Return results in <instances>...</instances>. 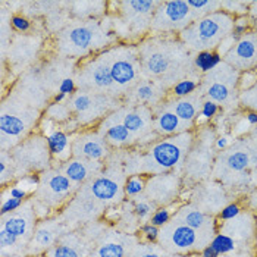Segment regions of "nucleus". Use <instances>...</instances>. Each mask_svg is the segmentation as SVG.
Here are the masks:
<instances>
[{
  "mask_svg": "<svg viewBox=\"0 0 257 257\" xmlns=\"http://www.w3.org/2000/svg\"><path fill=\"white\" fill-rule=\"evenodd\" d=\"M103 169H104V163L101 162H90L78 158H72L62 165V172L68 177L77 190L81 185L87 184L90 179L101 174Z\"/></svg>",
  "mask_w": 257,
  "mask_h": 257,
  "instance_id": "obj_28",
  "label": "nucleus"
},
{
  "mask_svg": "<svg viewBox=\"0 0 257 257\" xmlns=\"http://www.w3.org/2000/svg\"><path fill=\"white\" fill-rule=\"evenodd\" d=\"M113 34L99 21H81L65 27L58 36L56 44L63 56L87 59L100 49H109Z\"/></svg>",
  "mask_w": 257,
  "mask_h": 257,
  "instance_id": "obj_3",
  "label": "nucleus"
},
{
  "mask_svg": "<svg viewBox=\"0 0 257 257\" xmlns=\"http://www.w3.org/2000/svg\"><path fill=\"white\" fill-rule=\"evenodd\" d=\"M66 228L63 223L58 219L46 218L37 222L34 235L31 238L28 248H27V256L31 254H46L53 245L58 244L60 238L65 232Z\"/></svg>",
  "mask_w": 257,
  "mask_h": 257,
  "instance_id": "obj_22",
  "label": "nucleus"
},
{
  "mask_svg": "<svg viewBox=\"0 0 257 257\" xmlns=\"http://www.w3.org/2000/svg\"><path fill=\"white\" fill-rule=\"evenodd\" d=\"M68 104L71 112L75 113L78 125H93L100 119L106 118V115L115 107L116 99L106 94L78 90L74 96H71Z\"/></svg>",
  "mask_w": 257,
  "mask_h": 257,
  "instance_id": "obj_14",
  "label": "nucleus"
},
{
  "mask_svg": "<svg viewBox=\"0 0 257 257\" xmlns=\"http://www.w3.org/2000/svg\"><path fill=\"white\" fill-rule=\"evenodd\" d=\"M165 88L152 79H140L139 82L128 91L126 97L130 104H143L149 107H156L165 97Z\"/></svg>",
  "mask_w": 257,
  "mask_h": 257,
  "instance_id": "obj_29",
  "label": "nucleus"
},
{
  "mask_svg": "<svg viewBox=\"0 0 257 257\" xmlns=\"http://www.w3.org/2000/svg\"><path fill=\"white\" fill-rule=\"evenodd\" d=\"M253 21L248 15H241V17H235L234 18V31L232 36L235 39H241L242 36L248 34L250 31H253Z\"/></svg>",
  "mask_w": 257,
  "mask_h": 257,
  "instance_id": "obj_46",
  "label": "nucleus"
},
{
  "mask_svg": "<svg viewBox=\"0 0 257 257\" xmlns=\"http://www.w3.org/2000/svg\"><path fill=\"white\" fill-rule=\"evenodd\" d=\"M77 72L79 90L106 94L116 99V87L112 78L110 63L106 50L97 56H90L81 62Z\"/></svg>",
  "mask_w": 257,
  "mask_h": 257,
  "instance_id": "obj_11",
  "label": "nucleus"
},
{
  "mask_svg": "<svg viewBox=\"0 0 257 257\" xmlns=\"http://www.w3.org/2000/svg\"><path fill=\"white\" fill-rule=\"evenodd\" d=\"M223 62V58L220 56L218 50H203L198 52L194 56V68L200 71L201 74H209L212 72L215 68H218L219 65Z\"/></svg>",
  "mask_w": 257,
  "mask_h": 257,
  "instance_id": "obj_35",
  "label": "nucleus"
},
{
  "mask_svg": "<svg viewBox=\"0 0 257 257\" xmlns=\"http://www.w3.org/2000/svg\"><path fill=\"white\" fill-rule=\"evenodd\" d=\"M241 206H239V203L237 201H234V203H228L220 212H219L218 219L220 222H228V220H232V219H235L237 216L241 215Z\"/></svg>",
  "mask_w": 257,
  "mask_h": 257,
  "instance_id": "obj_50",
  "label": "nucleus"
},
{
  "mask_svg": "<svg viewBox=\"0 0 257 257\" xmlns=\"http://www.w3.org/2000/svg\"><path fill=\"white\" fill-rule=\"evenodd\" d=\"M72 8V14L78 18H97L106 14L107 3L106 2H72L68 3Z\"/></svg>",
  "mask_w": 257,
  "mask_h": 257,
  "instance_id": "obj_34",
  "label": "nucleus"
},
{
  "mask_svg": "<svg viewBox=\"0 0 257 257\" xmlns=\"http://www.w3.org/2000/svg\"><path fill=\"white\" fill-rule=\"evenodd\" d=\"M72 153L74 158L103 162L110 156V146L99 130H85L78 133L72 140Z\"/></svg>",
  "mask_w": 257,
  "mask_h": 257,
  "instance_id": "obj_19",
  "label": "nucleus"
},
{
  "mask_svg": "<svg viewBox=\"0 0 257 257\" xmlns=\"http://www.w3.org/2000/svg\"><path fill=\"white\" fill-rule=\"evenodd\" d=\"M181 177L179 174H162V175H152L147 178V185L144 196L153 201L156 206H168L172 204L181 191Z\"/></svg>",
  "mask_w": 257,
  "mask_h": 257,
  "instance_id": "obj_20",
  "label": "nucleus"
},
{
  "mask_svg": "<svg viewBox=\"0 0 257 257\" xmlns=\"http://www.w3.org/2000/svg\"><path fill=\"white\" fill-rule=\"evenodd\" d=\"M239 75L241 72H238L237 69H234L228 63L222 62L218 68L206 74L204 96L207 97V100L215 101L218 104L231 103V100L234 99V90L238 91Z\"/></svg>",
  "mask_w": 257,
  "mask_h": 257,
  "instance_id": "obj_16",
  "label": "nucleus"
},
{
  "mask_svg": "<svg viewBox=\"0 0 257 257\" xmlns=\"http://www.w3.org/2000/svg\"><path fill=\"white\" fill-rule=\"evenodd\" d=\"M94 245L85 235L66 232L47 253V257H90Z\"/></svg>",
  "mask_w": 257,
  "mask_h": 257,
  "instance_id": "obj_25",
  "label": "nucleus"
},
{
  "mask_svg": "<svg viewBox=\"0 0 257 257\" xmlns=\"http://www.w3.org/2000/svg\"><path fill=\"white\" fill-rule=\"evenodd\" d=\"M66 97H68V96H66V94H63V93H56V94L52 97V101H50V103H55V104H58V103H63Z\"/></svg>",
  "mask_w": 257,
  "mask_h": 257,
  "instance_id": "obj_59",
  "label": "nucleus"
},
{
  "mask_svg": "<svg viewBox=\"0 0 257 257\" xmlns=\"http://www.w3.org/2000/svg\"><path fill=\"white\" fill-rule=\"evenodd\" d=\"M174 218L201 234L212 235V237H215L218 234L216 232V225H218L216 219L204 213L194 204H185V206L178 207Z\"/></svg>",
  "mask_w": 257,
  "mask_h": 257,
  "instance_id": "obj_27",
  "label": "nucleus"
},
{
  "mask_svg": "<svg viewBox=\"0 0 257 257\" xmlns=\"http://www.w3.org/2000/svg\"><path fill=\"white\" fill-rule=\"evenodd\" d=\"M238 101H239V104L242 107L257 112V82L251 88H248L245 91H241L238 94Z\"/></svg>",
  "mask_w": 257,
  "mask_h": 257,
  "instance_id": "obj_47",
  "label": "nucleus"
},
{
  "mask_svg": "<svg viewBox=\"0 0 257 257\" xmlns=\"http://www.w3.org/2000/svg\"><path fill=\"white\" fill-rule=\"evenodd\" d=\"M44 139L50 156L56 159L59 163H65L72 159V139L68 133H65L63 130H50L46 133Z\"/></svg>",
  "mask_w": 257,
  "mask_h": 257,
  "instance_id": "obj_30",
  "label": "nucleus"
},
{
  "mask_svg": "<svg viewBox=\"0 0 257 257\" xmlns=\"http://www.w3.org/2000/svg\"><path fill=\"white\" fill-rule=\"evenodd\" d=\"M112 78L116 87V94L128 93L141 77L139 46L134 44H118L106 49Z\"/></svg>",
  "mask_w": 257,
  "mask_h": 257,
  "instance_id": "obj_8",
  "label": "nucleus"
},
{
  "mask_svg": "<svg viewBox=\"0 0 257 257\" xmlns=\"http://www.w3.org/2000/svg\"><path fill=\"white\" fill-rule=\"evenodd\" d=\"M128 257H165V250L162 247H155L153 244H136L130 251Z\"/></svg>",
  "mask_w": 257,
  "mask_h": 257,
  "instance_id": "obj_43",
  "label": "nucleus"
},
{
  "mask_svg": "<svg viewBox=\"0 0 257 257\" xmlns=\"http://www.w3.org/2000/svg\"><path fill=\"white\" fill-rule=\"evenodd\" d=\"M11 155L17 169V179L46 169L52 159L46 139L39 134L24 140Z\"/></svg>",
  "mask_w": 257,
  "mask_h": 257,
  "instance_id": "obj_13",
  "label": "nucleus"
},
{
  "mask_svg": "<svg viewBox=\"0 0 257 257\" xmlns=\"http://www.w3.org/2000/svg\"><path fill=\"white\" fill-rule=\"evenodd\" d=\"M198 188L201 190V198L194 201L196 203L194 206H197L198 209L203 210L204 213H207V215L216 213L226 206L225 204L226 197L223 194L222 185H219L216 182H212L207 185H200Z\"/></svg>",
  "mask_w": 257,
  "mask_h": 257,
  "instance_id": "obj_32",
  "label": "nucleus"
},
{
  "mask_svg": "<svg viewBox=\"0 0 257 257\" xmlns=\"http://www.w3.org/2000/svg\"><path fill=\"white\" fill-rule=\"evenodd\" d=\"M231 143H232V137L228 136V134H225V136H220V137L216 139L215 147H216V150H219V152H223V150H226L231 146Z\"/></svg>",
  "mask_w": 257,
  "mask_h": 257,
  "instance_id": "obj_56",
  "label": "nucleus"
},
{
  "mask_svg": "<svg viewBox=\"0 0 257 257\" xmlns=\"http://www.w3.org/2000/svg\"><path fill=\"white\" fill-rule=\"evenodd\" d=\"M194 15L187 0L160 2L152 21L150 33L153 36H169L182 33L194 22Z\"/></svg>",
  "mask_w": 257,
  "mask_h": 257,
  "instance_id": "obj_12",
  "label": "nucleus"
},
{
  "mask_svg": "<svg viewBox=\"0 0 257 257\" xmlns=\"http://www.w3.org/2000/svg\"><path fill=\"white\" fill-rule=\"evenodd\" d=\"M99 131L104 136V139L109 143L110 147L128 149L131 146H137L136 139L131 134V131L122 123H113V122L101 120V123L99 125Z\"/></svg>",
  "mask_w": 257,
  "mask_h": 257,
  "instance_id": "obj_33",
  "label": "nucleus"
},
{
  "mask_svg": "<svg viewBox=\"0 0 257 257\" xmlns=\"http://www.w3.org/2000/svg\"><path fill=\"white\" fill-rule=\"evenodd\" d=\"M14 257H22V256H14Z\"/></svg>",
  "mask_w": 257,
  "mask_h": 257,
  "instance_id": "obj_63",
  "label": "nucleus"
},
{
  "mask_svg": "<svg viewBox=\"0 0 257 257\" xmlns=\"http://www.w3.org/2000/svg\"><path fill=\"white\" fill-rule=\"evenodd\" d=\"M187 2L196 21L209 14L222 11V2H218V0H187Z\"/></svg>",
  "mask_w": 257,
  "mask_h": 257,
  "instance_id": "obj_36",
  "label": "nucleus"
},
{
  "mask_svg": "<svg viewBox=\"0 0 257 257\" xmlns=\"http://www.w3.org/2000/svg\"><path fill=\"white\" fill-rule=\"evenodd\" d=\"M219 110H220V107H219L218 103L210 101V100H204V101H203V104H201L200 116H197V119L203 118V119H206V120H212V119L218 115ZM196 122H197V120H196Z\"/></svg>",
  "mask_w": 257,
  "mask_h": 257,
  "instance_id": "obj_52",
  "label": "nucleus"
},
{
  "mask_svg": "<svg viewBox=\"0 0 257 257\" xmlns=\"http://www.w3.org/2000/svg\"><path fill=\"white\" fill-rule=\"evenodd\" d=\"M197 88V79L182 78L172 85V88H171V96H172V99H185V97L194 94Z\"/></svg>",
  "mask_w": 257,
  "mask_h": 257,
  "instance_id": "obj_41",
  "label": "nucleus"
},
{
  "mask_svg": "<svg viewBox=\"0 0 257 257\" xmlns=\"http://www.w3.org/2000/svg\"><path fill=\"white\" fill-rule=\"evenodd\" d=\"M171 257H198V256H194V254H185V256H179V254H175V256H171Z\"/></svg>",
  "mask_w": 257,
  "mask_h": 257,
  "instance_id": "obj_61",
  "label": "nucleus"
},
{
  "mask_svg": "<svg viewBox=\"0 0 257 257\" xmlns=\"http://www.w3.org/2000/svg\"><path fill=\"white\" fill-rule=\"evenodd\" d=\"M219 256H226L231 254L237 250V241L232 237L223 234V232H218L215 237L212 238L210 244H209Z\"/></svg>",
  "mask_w": 257,
  "mask_h": 257,
  "instance_id": "obj_40",
  "label": "nucleus"
},
{
  "mask_svg": "<svg viewBox=\"0 0 257 257\" xmlns=\"http://www.w3.org/2000/svg\"><path fill=\"white\" fill-rule=\"evenodd\" d=\"M77 88H78V85H77V81L74 78L66 77V78L60 79L59 93H63L69 97V96H74L77 93Z\"/></svg>",
  "mask_w": 257,
  "mask_h": 257,
  "instance_id": "obj_55",
  "label": "nucleus"
},
{
  "mask_svg": "<svg viewBox=\"0 0 257 257\" xmlns=\"http://www.w3.org/2000/svg\"><path fill=\"white\" fill-rule=\"evenodd\" d=\"M36 226H37V215L31 198L27 200L17 212L2 216V223H0V229H5L11 235L18 238V241L25 248H28V244L34 235Z\"/></svg>",
  "mask_w": 257,
  "mask_h": 257,
  "instance_id": "obj_18",
  "label": "nucleus"
},
{
  "mask_svg": "<svg viewBox=\"0 0 257 257\" xmlns=\"http://www.w3.org/2000/svg\"><path fill=\"white\" fill-rule=\"evenodd\" d=\"M212 235H206L194 231L193 228L184 225L175 218L160 228L159 235V245L172 254H194L197 251H201L204 247H207L212 241Z\"/></svg>",
  "mask_w": 257,
  "mask_h": 257,
  "instance_id": "obj_9",
  "label": "nucleus"
},
{
  "mask_svg": "<svg viewBox=\"0 0 257 257\" xmlns=\"http://www.w3.org/2000/svg\"><path fill=\"white\" fill-rule=\"evenodd\" d=\"M11 27L17 31V33H28L33 27L31 21L28 20L27 17L24 15H20V14H14L11 17Z\"/></svg>",
  "mask_w": 257,
  "mask_h": 257,
  "instance_id": "obj_51",
  "label": "nucleus"
},
{
  "mask_svg": "<svg viewBox=\"0 0 257 257\" xmlns=\"http://www.w3.org/2000/svg\"><path fill=\"white\" fill-rule=\"evenodd\" d=\"M146 175H130L123 182V193L128 198H137L144 194L147 185Z\"/></svg>",
  "mask_w": 257,
  "mask_h": 257,
  "instance_id": "obj_39",
  "label": "nucleus"
},
{
  "mask_svg": "<svg viewBox=\"0 0 257 257\" xmlns=\"http://www.w3.org/2000/svg\"><path fill=\"white\" fill-rule=\"evenodd\" d=\"M160 2L156 0H125L119 2L116 17L119 25L113 30L116 37L128 34V37L143 41L150 33L152 21ZM128 40V39H126Z\"/></svg>",
  "mask_w": 257,
  "mask_h": 257,
  "instance_id": "obj_5",
  "label": "nucleus"
},
{
  "mask_svg": "<svg viewBox=\"0 0 257 257\" xmlns=\"http://www.w3.org/2000/svg\"><path fill=\"white\" fill-rule=\"evenodd\" d=\"M250 139L253 140V141L257 144V126L253 130V131H251V133H250Z\"/></svg>",
  "mask_w": 257,
  "mask_h": 257,
  "instance_id": "obj_60",
  "label": "nucleus"
},
{
  "mask_svg": "<svg viewBox=\"0 0 257 257\" xmlns=\"http://www.w3.org/2000/svg\"><path fill=\"white\" fill-rule=\"evenodd\" d=\"M166 107H169L174 113H177L182 122L191 125L194 128L198 113L201 110V97L200 96H188L185 99H171L168 101H162Z\"/></svg>",
  "mask_w": 257,
  "mask_h": 257,
  "instance_id": "obj_31",
  "label": "nucleus"
},
{
  "mask_svg": "<svg viewBox=\"0 0 257 257\" xmlns=\"http://www.w3.org/2000/svg\"><path fill=\"white\" fill-rule=\"evenodd\" d=\"M200 257H219V254L210 247V245H207V247H204V248L200 251Z\"/></svg>",
  "mask_w": 257,
  "mask_h": 257,
  "instance_id": "obj_58",
  "label": "nucleus"
},
{
  "mask_svg": "<svg viewBox=\"0 0 257 257\" xmlns=\"http://www.w3.org/2000/svg\"><path fill=\"white\" fill-rule=\"evenodd\" d=\"M141 75L152 79L163 87V81H174L179 74L174 69L185 68L188 60V50L179 41L169 40L168 37L153 36L152 39H144L139 43ZM182 72V71H179Z\"/></svg>",
  "mask_w": 257,
  "mask_h": 257,
  "instance_id": "obj_2",
  "label": "nucleus"
},
{
  "mask_svg": "<svg viewBox=\"0 0 257 257\" xmlns=\"http://www.w3.org/2000/svg\"><path fill=\"white\" fill-rule=\"evenodd\" d=\"M153 119L155 113L152 107L143 104H125L107 115L103 120L125 125L134 136L137 146L143 149L153 143V139H159L158 134L153 131Z\"/></svg>",
  "mask_w": 257,
  "mask_h": 257,
  "instance_id": "obj_10",
  "label": "nucleus"
},
{
  "mask_svg": "<svg viewBox=\"0 0 257 257\" xmlns=\"http://www.w3.org/2000/svg\"><path fill=\"white\" fill-rule=\"evenodd\" d=\"M244 119L247 120V123L250 126H257V112L256 110H250L247 109L245 113H244Z\"/></svg>",
  "mask_w": 257,
  "mask_h": 257,
  "instance_id": "obj_57",
  "label": "nucleus"
},
{
  "mask_svg": "<svg viewBox=\"0 0 257 257\" xmlns=\"http://www.w3.org/2000/svg\"><path fill=\"white\" fill-rule=\"evenodd\" d=\"M47 118L52 119V120H58V122H65L68 119H71V107L69 104H62V103H49V107H47Z\"/></svg>",
  "mask_w": 257,
  "mask_h": 257,
  "instance_id": "obj_45",
  "label": "nucleus"
},
{
  "mask_svg": "<svg viewBox=\"0 0 257 257\" xmlns=\"http://www.w3.org/2000/svg\"><path fill=\"white\" fill-rule=\"evenodd\" d=\"M213 146H212V140L210 136L207 134V137L198 140L196 149L191 147L187 160H185V172L190 174V177L196 179H203L209 175V172L212 171V158H210V152H212Z\"/></svg>",
  "mask_w": 257,
  "mask_h": 257,
  "instance_id": "obj_23",
  "label": "nucleus"
},
{
  "mask_svg": "<svg viewBox=\"0 0 257 257\" xmlns=\"http://www.w3.org/2000/svg\"><path fill=\"white\" fill-rule=\"evenodd\" d=\"M223 62L238 72L253 71L257 63V31L253 30L235 41L232 49L223 56Z\"/></svg>",
  "mask_w": 257,
  "mask_h": 257,
  "instance_id": "obj_21",
  "label": "nucleus"
},
{
  "mask_svg": "<svg viewBox=\"0 0 257 257\" xmlns=\"http://www.w3.org/2000/svg\"><path fill=\"white\" fill-rule=\"evenodd\" d=\"M37 119L39 112L34 107H30V104L22 101H12V104H8L3 100L0 113L2 150L8 152V149L21 144V140H25Z\"/></svg>",
  "mask_w": 257,
  "mask_h": 257,
  "instance_id": "obj_6",
  "label": "nucleus"
},
{
  "mask_svg": "<svg viewBox=\"0 0 257 257\" xmlns=\"http://www.w3.org/2000/svg\"><path fill=\"white\" fill-rule=\"evenodd\" d=\"M2 196H9V197H15V198H20L22 201H27V200H30V194L25 191V190H22L20 188L18 185H9V187H5V188H2Z\"/></svg>",
  "mask_w": 257,
  "mask_h": 257,
  "instance_id": "obj_54",
  "label": "nucleus"
},
{
  "mask_svg": "<svg viewBox=\"0 0 257 257\" xmlns=\"http://www.w3.org/2000/svg\"><path fill=\"white\" fill-rule=\"evenodd\" d=\"M174 213H177V210H174V203L168 204V206H159L150 218V223L158 228H163L165 225H168L172 220Z\"/></svg>",
  "mask_w": 257,
  "mask_h": 257,
  "instance_id": "obj_42",
  "label": "nucleus"
},
{
  "mask_svg": "<svg viewBox=\"0 0 257 257\" xmlns=\"http://www.w3.org/2000/svg\"><path fill=\"white\" fill-rule=\"evenodd\" d=\"M139 234L147 244H156L159 241V235H160V228L147 222V223L140 225Z\"/></svg>",
  "mask_w": 257,
  "mask_h": 257,
  "instance_id": "obj_48",
  "label": "nucleus"
},
{
  "mask_svg": "<svg viewBox=\"0 0 257 257\" xmlns=\"http://www.w3.org/2000/svg\"><path fill=\"white\" fill-rule=\"evenodd\" d=\"M155 119H153V131L158 134L159 139H165V137H172V136H178L181 133H187V131H193V126L182 122L177 116V113H174L169 107H166L163 103H160L153 109Z\"/></svg>",
  "mask_w": 257,
  "mask_h": 257,
  "instance_id": "obj_26",
  "label": "nucleus"
},
{
  "mask_svg": "<svg viewBox=\"0 0 257 257\" xmlns=\"http://www.w3.org/2000/svg\"><path fill=\"white\" fill-rule=\"evenodd\" d=\"M122 175H123V171H119L116 174L115 169H112V171L103 169L101 174L90 179L87 184H84L82 190L87 194H90L94 200L101 203L104 207L118 204L125 196L123 185L120 184Z\"/></svg>",
  "mask_w": 257,
  "mask_h": 257,
  "instance_id": "obj_17",
  "label": "nucleus"
},
{
  "mask_svg": "<svg viewBox=\"0 0 257 257\" xmlns=\"http://www.w3.org/2000/svg\"><path fill=\"white\" fill-rule=\"evenodd\" d=\"M27 257H47L46 254H31V256H27Z\"/></svg>",
  "mask_w": 257,
  "mask_h": 257,
  "instance_id": "obj_62",
  "label": "nucleus"
},
{
  "mask_svg": "<svg viewBox=\"0 0 257 257\" xmlns=\"http://www.w3.org/2000/svg\"><path fill=\"white\" fill-rule=\"evenodd\" d=\"M251 2H241V0H229V2H222V11L235 17L241 15H248Z\"/></svg>",
  "mask_w": 257,
  "mask_h": 257,
  "instance_id": "obj_44",
  "label": "nucleus"
},
{
  "mask_svg": "<svg viewBox=\"0 0 257 257\" xmlns=\"http://www.w3.org/2000/svg\"><path fill=\"white\" fill-rule=\"evenodd\" d=\"M194 133L187 131L178 136L155 140L143 147L144 152H130L122 162L128 175H162L179 171L185 166L187 156L194 144Z\"/></svg>",
  "mask_w": 257,
  "mask_h": 257,
  "instance_id": "obj_1",
  "label": "nucleus"
},
{
  "mask_svg": "<svg viewBox=\"0 0 257 257\" xmlns=\"http://www.w3.org/2000/svg\"><path fill=\"white\" fill-rule=\"evenodd\" d=\"M15 178H17V169H15L12 155L8 153L6 150H2V158H0V185H2V188H5Z\"/></svg>",
  "mask_w": 257,
  "mask_h": 257,
  "instance_id": "obj_38",
  "label": "nucleus"
},
{
  "mask_svg": "<svg viewBox=\"0 0 257 257\" xmlns=\"http://www.w3.org/2000/svg\"><path fill=\"white\" fill-rule=\"evenodd\" d=\"M234 31V17L218 11L194 21L178 36L179 41L190 50H216L220 43Z\"/></svg>",
  "mask_w": 257,
  "mask_h": 257,
  "instance_id": "obj_4",
  "label": "nucleus"
},
{
  "mask_svg": "<svg viewBox=\"0 0 257 257\" xmlns=\"http://www.w3.org/2000/svg\"><path fill=\"white\" fill-rule=\"evenodd\" d=\"M257 168V144L250 139H241L223 150L215 165V177L223 182L235 177L237 181L245 179L247 172Z\"/></svg>",
  "mask_w": 257,
  "mask_h": 257,
  "instance_id": "obj_7",
  "label": "nucleus"
},
{
  "mask_svg": "<svg viewBox=\"0 0 257 257\" xmlns=\"http://www.w3.org/2000/svg\"><path fill=\"white\" fill-rule=\"evenodd\" d=\"M134 245V238L128 234H103L90 257H128Z\"/></svg>",
  "mask_w": 257,
  "mask_h": 257,
  "instance_id": "obj_24",
  "label": "nucleus"
},
{
  "mask_svg": "<svg viewBox=\"0 0 257 257\" xmlns=\"http://www.w3.org/2000/svg\"><path fill=\"white\" fill-rule=\"evenodd\" d=\"M25 201H22L20 198L9 197V196H2V204H0V213L2 216L5 215H11L14 212H17L18 209L22 207Z\"/></svg>",
  "mask_w": 257,
  "mask_h": 257,
  "instance_id": "obj_49",
  "label": "nucleus"
},
{
  "mask_svg": "<svg viewBox=\"0 0 257 257\" xmlns=\"http://www.w3.org/2000/svg\"><path fill=\"white\" fill-rule=\"evenodd\" d=\"M75 191L78 190L63 172L49 169L41 174V182L34 198L49 207L52 212H56L65 203L74 198Z\"/></svg>",
  "mask_w": 257,
  "mask_h": 257,
  "instance_id": "obj_15",
  "label": "nucleus"
},
{
  "mask_svg": "<svg viewBox=\"0 0 257 257\" xmlns=\"http://www.w3.org/2000/svg\"><path fill=\"white\" fill-rule=\"evenodd\" d=\"M257 82V72L256 71H247L239 75V82H238V91H245L251 88Z\"/></svg>",
  "mask_w": 257,
  "mask_h": 257,
  "instance_id": "obj_53",
  "label": "nucleus"
},
{
  "mask_svg": "<svg viewBox=\"0 0 257 257\" xmlns=\"http://www.w3.org/2000/svg\"><path fill=\"white\" fill-rule=\"evenodd\" d=\"M156 209H158V206L153 201H150L144 194L133 201V212H134L136 218L141 222V225L150 222V218H152V215L155 213Z\"/></svg>",
  "mask_w": 257,
  "mask_h": 257,
  "instance_id": "obj_37",
  "label": "nucleus"
}]
</instances>
